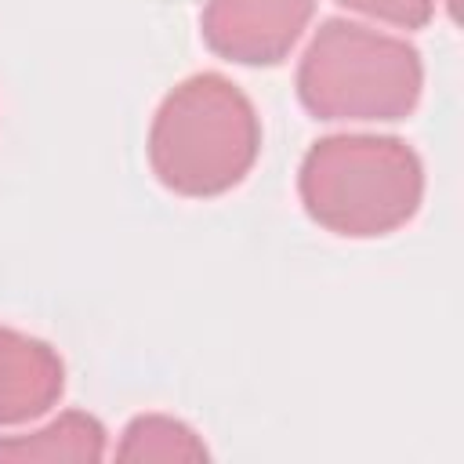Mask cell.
Instances as JSON below:
<instances>
[{"label": "cell", "mask_w": 464, "mask_h": 464, "mask_svg": "<svg viewBox=\"0 0 464 464\" xmlns=\"http://www.w3.org/2000/svg\"><path fill=\"white\" fill-rule=\"evenodd\" d=\"M261 152L254 102L221 72L174 83L149 127V163L163 188L192 199L236 188Z\"/></svg>", "instance_id": "6da1fadb"}, {"label": "cell", "mask_w": 464, "mask_h": 464, "mask_svg": "<svg viewBox=\"0 0 464 464\" xmlns=\"http://www.w3.org/2000/svg\"><path fill=\"white\" fill-rule=\"evenodd\" d=\"M304 214L348 239L402 228L424 199V163L395 134H326L312 141L297 170Z\"/></svg>", "instance_id": "7a4b0ae2"}, {"label": "cell", "mask_w": 464, "mask_h": 464, "mask_svg": "<svg viewBox=\"0 0 464 464\" xmlns=\"http://www.w3.org/2000/svg\"><path fill=\"white\" fill-rule=\"evenodd\" d=\"M420 87V51L352 18L319 22L297 65V98L315 120H406Z\"/></svg>", "instance_id": "3957f363"}, {"label": "cell", "mask_w": 464, "mask_h": 464, "mask_svg": "<svg viewBox=\"0 0 464 464\" xmlns=\"http://www.w3.org/2000/svg\"><path fill=\"white\" fill-rule=\"evenodd\" d=\"M315 0H207L199 33L207 47L239 65H279L301 40Z\"/></svg>", "instance_id": "277c9868"}, {"label": "cell", "mask_w": 464, "mask_h": 464, "mask_svg": "<svg viewBox=\"0 0 464 464\" xmlns=\"http://www.w3.org/2000/svg\"><path fill=\"white\" fill-rule=\"evenodd\" d=\"M65 392L58 348L22 330L0 326V424H25L47 413Z\"/></svg>", "instance_id": "5b68a950"}, {"label": "cell", "mask_w": 464, "mask_h": 464, "mask_svg": "<svg viewBox=\"0 0 464 464\" xmlns=\"http://www.w3.org/2000/svg\"><path fill=\"white\" fill-rule=\"evenodd\" d=\"M105 428L83 410H69L29 435L0 439V460H102Z\"/></svg>", "instance_id": "8992f818"}, {"label": "cell", "mask_w": 464, "mask_h": 464, "mask_svg": "<svg viewBox=\"0 0 464 464\" xmlns=\"http://www.w3.org/2000/svg\"><path fill=\"white\" fill-rule=\"evenodd\" d=\"M116 457L120 460H207V446L185 420L167 413H141L123 428Z\"/></svg>", "instance_id": "52a82bcc"}, {"label": "cell", "mask_w": 464, "mask_h": 464, "mask_svg": "<svg viewBox=\"0 0 464 464\" xmlns=\"http://www.w3.org/2000/svg\"><path fill=\"white\" fill-rule=\"evenodd\" d=\"M337 4L399 29H424L435 14V0H337Z\"/></svg>", "instance_id": "ba28073f"}, {"label": "cell", "mask_w": 464, "mask_h": 464, "mask_svg": "<svg viewBox=\"0 0 464 464\" xmlns=\"http://www.w3.org/2000/svg\"><path fill=\"white\" fill-rule=\"evenodd\" d=\"M450 4V14H457V0H446Z\"/></svg>", "instance_id": "9c48e42d"}]
</instances>
